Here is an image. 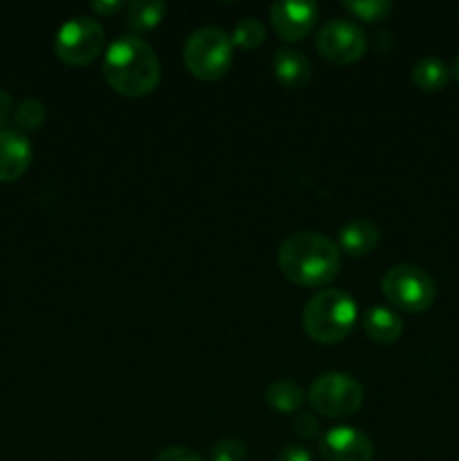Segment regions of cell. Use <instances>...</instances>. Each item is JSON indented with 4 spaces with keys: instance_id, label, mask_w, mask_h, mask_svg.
Instances as JSON below:
<instances>
[{
    "instance_id": "cell-1",
    "label": "cell",
    "mask_w": 459,
    "mask_h": 461,
    "mask_svg": "<svg viewBox=\"0 0 459 461\" xmlns=\"http://www.w3.org/2000/svg\"><path fill=\"white\" fill-rule=\"evenodd\" d=\"M277 266L288 282L304 288L327 286L340 270V250L318 232H295L282 241Z\"/></svg>"
},
{
    "instance_id": "cell-2",
    "label": "cell",
    "mask_w": 459,
    "mask_h": 461,
    "mask_svg": "<svg viewBox=\"0 0 459 461\" xmlns=\"http://www.w3.org/2000/svg\"><path fill=\"white\" fill-rule=\"evenodd\" d=\"M102 72L115 93L124 97H144L153 93L160 81V61L147 41L126 34L108 45Z\"/></svg>"
},
{
    "instance_id": "cell-3",
    "label": "cell",
    "mask_w": 459,
    "mask_h": 461,
    "mask_svg": "<svg viewBox=\"0 0 459 461\" xmlns=\"http://www.w3.org/2000/svg\"><path fill=\"white\" fill-rule=\"evenodd\" d=\"M358 318V304L354 297L338 288H324L315 293L302 311V324L310 340L320 345H336L345 340Z\"/></svg>"
},
{
    "instance_id": "cell-4",
    "label": "cell",
    "mask_w": 459,
    "mask_h": 461,
    "mask_svg": "<svg viewBox=\"0 0 459 461\" xmlns=\"http://www.w3.org/2000/svg\"><path fill=\"white\" fill-rule=\"evenodd\" d=\"M187 70L201 81H219L232 68V39L219 27H198L184 43Z\"/></svg>"
},
{
    "instance_id": "cell-5",
    "label": "cell",
    "mask_w": 459,
    "mask_h": 461,
    "mask_svg": "<svg viewBox=\"0 0 459 461\" xmlns=\"http://www.w3.org/2000/svg\"><path fill=\"white\" fill-rule=\"evenodd\" d=\"M382 295L392 306L408 313H423L436 297L435 279L417 264H396L382 275Z\"/></svg>"
},
{
    "instance_id": "cell-6",
    "label": "cell",
    "mask_w": 459,
    "mask_h": 461,
    "mask_svg": "<svg viewBox=\"0 0 459 461\" xmlns=\"http://www.w3.org/2000/svg\"><path fill=\"white\" fill-rule=\"evenodd\" d=\"M363 399V385L354 376L340 372L322 374L309 390L310 408L327 419L351 417L360 410Z\"/></svg>"
},
{
    "instance_id": "cell-7",
    "label": "cell",
    "mask_w": 459,
    "mask_h": 461,
    "mask_svg": "<svg viewBox=\"0 0 459 461\" xmlns=\"http://www.w3.org/2000/svg\"><path fill=\"white\" fill-rule=\"evenodd\" d=\"M106 32L94 18L75 16L63 23L54 39V52L68 66H86L102 54Z\"/></svg>"
},
{
    "instance_id": "cell-8",
    "label": "cell",
    "mask_w": 459,
    "mask_h": 461,
    "mask_svg": "<svg viewBox=\"0 0 459 461\" xmlns=\"http://www.w3.org/2000/svg\"><path fill=\"white\" fill-rule=\"evenodd\" d=\"M315 48L327 61L349 66V63L360 61L367 52V36L356 23L346 18H331L320 27L315 36Z\"/></svg>"
},
{
    "instance_id": "cell-9",
    "label": "cell",
    "mask_w": 459,
    "mask_h": 461,
    "mask_svg": "<svg viewBox=\"0 0 459 461\" xmlns=\"http://www.w3.org/2000/svg\"><path fill=\"white\" fill-rule=\"evenodd\" d=\"M318 23V5L297 3V0H277L270 7V25L282 41L295 43L309 36Z\"/></svg>"
},
{
    "instance_id": "cell-10",
    "label": "cell",
    "mask_w": 459,
    "mask_h": 461,
    "mask_svg": "<svg viewBox=\"0 0 459 461\" xmlns=\"http://www.w3.org/2000/svg\"><path fill=\"white\" fill-rule=\"evenodd\" d=\"M320 455L324 461H372L374 444L358 428L338 426L322 435Z\"/></svg>"
},
{
    "instance_id": "cell-11",
    "label": "cell",
    "mask_w": 459,
    "mask_h": 461,
    "mask_svg": "<svg viewBox=\"0 0 459 461\" xmlns=\"http://www.w3.org/2000/svg\"><path fill=\"white\" fill-rule=\"evenodd\" d=\"M32 162V144L18 129L0 131V183L21 178Z\"/></svg>"
},
{
    "instance_id": "cell-12",
    "label": "cell",
    "mask_w": 459,
    "mask_h": 461,
    "mask_svg": "<svg viewBox=\"0 0 459 461\" xmlns=\"http://www.w3.org/2000/svg\"><path fill=\"white\" fill-rule=\"evenodd\" d=\"M273 68L279 84L286 86V88L291 90L304 88V86L310 81V75H313L309 59H306L302 52H297V50H288V48H282L274 52Z\"/></svg>"
},
{
    "instance_id": "cell-13",
    "label": "cell",
    "mask_w": 459,
    "mask_h": 461,
    "mask_svg": "<svg viewBox=\"0 0 459 461\" xmlns=\"http://www.w3.org/2000/svg\"><path fill=\"white\" fill-rule=\"evenodd\" d=\"M378 228L367 219H354L349 223L342 225L338 241H340V250L351 257H364L378 246Z\"/></svg>"
},
{
    "instance_id": "cell-14",
    "label": "cell",
    "mask_w": 459,
    "mask_h": 461,
    "mask_svg": "<svg viewBox=\"0 0 459 461\" xmlns=\"http://www.w3.org/2000/svg\"><path fill=\"white\" fill-rule=\"evenodd\" d=\"M363 327L367 336L374 342H381V345H394L403 336V320L394 311L385 309V306H372L364 313Z\"/></svg>"
},
{
    "instance_id": "cell-15",
    "label": "cell",
    "mask_w": 459,
    "mask_h": 461,
    "mask_svg": "<svg viewBox=\"0 0 459 461\" xmlns=\"http://www.w3.org/2000/svg\"><path fill=\"white\" fill-rule=\"evenodd\" d=\"M166 14V5L162 0H135L126 5V25L135 32V36L142 32L156 30Z\"/></svg>"
},
{
    "instance_id": "cell-16",
    "label": "cell",
    "mask_w": 459,
    "mask_h": 461,
    "mask_svg": "<svg viewBox=\"0 0 459 461\" xmlns=\"http://www.w3.org/2000/svg\"><path fill=\"white\" fill-rule=\"evenodd\" d=\"M306 394L302 385H297L291 378H279V381L270 383L266 387V403L274 410V412H297L304 403Z\"/></svg>"
},
{
    "instance_id": "cell-17",
    "label": "cell",
    "mask_w": 459,
    "mask_h": 461,
    "mask_svg": "<svg viewBox=\"0 0 459 461\" xmlns=\"http://www.w3.org/2000/svg\"><path fill=\"white\" fill-rule=\"evenodd\" d=\"M448 79H450L448 66L436 57L418 59L412 68L414 86L421 88L423 93H439L441 88H446Z\"/></svg>"
},
{
    "instance_id": "cell-18",
    "label": "cell",
    "mask_w": 459,
    "mask_h": 461,
    "mask_svg": "<svg viewBox=\"0 0 459 461\" xmlns=\"http://www.w3.org/2000/svg\"><path fill=\"white\" fill-rule=\"evenodd\" d=\"M232 45H238L243 50H256L266 41V25L259 18H241V21L234 25L232 32Z\"/></svg>"
},
{
    "instance_id": "cell-19",
    "label": "cell",
    "mask_w": 459,
    "mask_h": 461,
    "mask_svg": "<svg viewBox=\"0 0 459 461\" xmlns=\"http://www.w3.org/2000/svg\"><path fill=\"white\" fill-rule=\"evenodd\" d=\"M342 7L346 12H351L354 16H358L364 23H378L382 18L390 16V12L394 9V5L390 0H346Z\"/></svg>"
},
{
    "instance_id": "cell-20",
    "label": "cell",
    "mask_w": 459,
    "mask_h": 461,
    "mask_svg": "<svg viewBox=\"0 0 459 461\" xmlns=\"http://www.w3.org/2000/svg\"><path fill=\"white\" fill-rule=\"evenodd\" d=\"M14 122H16L21 133H30L43 126L45 122V106L39 99H22L14 111Z\"/></svg>"
},
{
    "instance_id": "cell-21",
    "label": "cell",
    "mask_w": 459,
    "mask_h": 461,
    "mask_svg": "<svg viewBox=\"0 0 459 461\" xmlns=\"http://www.w3.org/2000/svg\"><path fill=\"white\" fill-rule=\"evenodd\" d=\"M212 461H246L248 448L238 439H220L212 446Z\"/></svg>"
},
{
    "instance_id": "cell-22",
    "label": "cell",
    "mask_w": 459,
    "mask_h": 461,
    "mask_svg": "<svg viewBox=\"0 0 459 461\" xmlns=\"http://www.w3.org/2000/svg\"><path fill=\"white\" fill-rule=\"evenodd\" d=\"M292 430H295V435L302 437V439H313L320 432L318 417L309 412L295 414V419H292Z\"/></svg>"
},
{
    "instance_id": "cell-23",
    "label": "cell",
    "mask_w": 459,
    "mask_h": 461,
    "mask_svg": "<svg viewBox=\"0 0 459 461\" xmlns=\"http://www.w3.org/2000/svg\"><path fill=\"white\" fill-rule=\"evenodd\" d=\"M156 461H202L201 455L194 453L192 448H184V446H169V448L162 450L158 455Z\"/></svg>"
},
{
    "instance_id": "cell-24",
    "label": "cell",
    "mask_w": 459,
    "mask_h": 461,
    "mask_svg": "<svg viewBox=\"0 0 459 461\" xmlns=\"http://www.w3.org/2000/svg\"><path fill=\"white\" fill-rule=\"evenodd\" d=\"M274 461H313V457L304 446H288V448L279 450Z\"/></svg>"
},
{
    "instance_id": "cell-25",
    "label": "cell",
    "mask_w": 459,
    "mask_h": 461,
    "mask_svg": "<svg viewBox=\"0 0 459 461\" xmlns=\"http://www.w3.org/2000/svg\"><path fill=\"white\" fill-rule=\"evenodd\" d=\"M12 108H14L12 95H9L7 90L0 88V131H4V126H7L9 117H12Z\"/></svg>"
},
{
    "instance_id": "cell-26",
    "label": "cell",
    "mask_w": 459,
    "mask_h": 461,
    "mask_svg": "<svg viewBox=\"0 0 459 461\" xmlns=\"http://www.w3.org/2000/svg\"><path fill=\"white\" fill-rule=\"evenodd\" d=\"M93 9L97 14H104V16H112V14L122 12V9H126V3H122V0H115V3H108V0H97V3H93Z\"/></svg>"
},
{
    "instance_id": "cell-27",
    "label": "cell",
    "mask_w": 459,
    "mask_h": 461,
    "mask_svg": "<svg viewBox=\"0 0 459 461\" xmlns=\"http://www.w3.org/2000/svg\"><path fill=\"white\" fill-rule=\"evenodd\" d=\"M450 72H453L454 79L459 81V54H457V59H454V61H453V70H450Z\"/></svg>"
},
{
    "instance_id": "cell-28",
    "label": "cell",
    "mask_w": 459,
    "mask_h": 461,
    "mask_svg": "<svg viewBox=\"0 0 459 461\" xmlns=\"http://www.w3.org/2000/svg\"><path fill=\"white\" fill-rule=\"evenodd\" d=\"M457 14H459V12H457Z\"/></svg>"
}]
</instances>
